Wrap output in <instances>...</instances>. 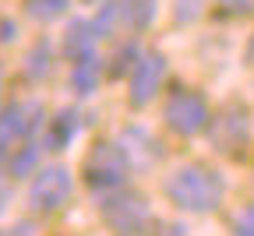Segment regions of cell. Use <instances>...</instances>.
<instances>
[{
	"label": "cell",
	"instance_id": "cell-6",
	"mask_svg": "<svg viewBox=\"0 0 254 236\" xmlns=\"http://www.w3.org/2000/svg\"><path fill=\"white\" fill-rule=\"evenodd\" d=\"M46 120V110L36 99H21V103H11L4 113H0V145L7 152L21 141H28Z\"/></svg>",
	"mask_w": 254,
	"mask_h": 236
},
{
	"label": "cell",
	"instance_id": "cell-19",
	"mask_svg": "<svg viewBox=\"0 0 254 236\" xmlns=\"http://www.w3.org/2000/svg\"><path fill=\"white\" fill-rule=\"evenodd\" d=\"M0 236H32V229H28V226H14V229H7V233H0Z\"/></svg>",
	"mask_w": 254,
	"mask_h": 236
},
{
	"label": "cell",
	"instance_id": "cell-11",
	"mask_svg": "<svg viewBox=\"0 0 254 236\" xmlns=\"http://www.w3.org/2000/svg\"><path fill=\"white\" fill-rule=\"evenodd\" d=\"M78 130H81V113H78V110H60V113L50 120L46 145H50L53 152H60V148H67V145L74 141Z\"/></svg>",
	"mask_w": 254,
	"mask_h": 236
},
{
	"label": "cell",
	"instance_id": "cell-9",
	"mask_svg": "<svg viewBox=\"0 0 254 236\" xmlns=\"http://www.w3.org/2000/svg\"><path fill=\"white\" fill-rule=\"evenodd\" d=\"M155 11H159V0H117L120 25L131 32H145L155 21Z\"/></svg>",
	"mask_w": 254,
	"mask_h": 236
},
{
	"label": "cell",
	"instance_id": "cell-13",
	"mask_svg": "<svg viewBox=\"0 0 254 236\" xmlns=\"http://www.w3.org/2000/svg\"><path fill=\"white\" fill-rule=\"evenodd\" d=\"M36 159H39V148L32 141H21L18 148H11L7 155V173L11 177H28L32 170H36Z\"/></svg>",
	"mask_w": 254,
	"mask_h": 236
},
{
	"label": "cell",
	"instance_id": "cell-22",
	"mask_svg": "<svg viewBox=\"0 0 254 236\" xmlns=\"http://www.w3.org/2000/svg\"><path fill=\"white\" fill-rule=\"evenodd\" d=\"M81 4H99V0H81Z\"/></svg>",
	"mask_w": 254,
	"mask_h": 236
},
{
	"label": "cell",
	"instance_id": "cell-5",
	"mask_svg": "<svg viewBox=\"0 0 254 236\" xmlns=\"http://www.w3.org/2000/svg\"><path fill=\"white\" fill-rule=\"evenodd\" d=\"M71 190H74L71 170H64V166H46V170L36 173V180L28 187V205L36 212H43V215H50V212L67 205Z\"/></svg>",
	"mask_w": 254,
	"mask_h": 236
},
{
	"label": "cell",
	"instance_id": "cell-8",
	"mask_svg": "<svg viewBox=\"0 0 254 236\" xmlns=\"http://www.w3.org/2000/svg\"><path fill=\"white\" fill-rule=\"evenodd\" d=\"M251 141V117L240 106L222 110L219 120H212V145L226 155H240V148H247Z\"/></svg>",
	"mask_w": 254,
	"mask_h": 236
},
{
	"label": "cell",
	"instance_id": "cell-20",
	"mask_svg": "<svg viewBox=\"0 0 254 236\" xmlns=\"http://www.w3.org/2000/svg\"><path fill=\"white\" fill-rule=\"evenodd\" d=\"M7 197H11V190H7L4 183H0V212H4V208H7Z\"/></svg>",
	"mask_w": 254,
	"mask_h": 236
},
{
	"label": "cell",
	"instance_id": "cell-21",
	"mask_svg": "<svg viewBox=\"0 0 254 236\" xmlns=\"http://www.w3.org/2000/svg\"><path fill=\"white\" fill-rule=\"evenodd\" d=\"M244 57H247V63L254 67V36H251V43H247V53H244Z\"/></svg>",
	"mask_w": 254,
	"mask_h": 236
},
{
	"label": "cell",
	"instance_id": "cell-17",
	"mask_svg": "<svg viewBox=\"0 0 254 236\" xmlns=\"http://www.w3.org/2000/svg\"><path fill=\"white\" fill-rule=\"evenodd\" d=\"M233 233L237 236H254V205H247L233 215Z\"/></svg>",
	"mask_w": 254,
	"mask_h": 236
},
{
	"label": "cell",
	"instance_id": "cell-18",
	"mask_svg": "<svg viewBox=\"0 0 254 236\" xmlns=\"http://www.w3.org/2000/svg\"><path fill=\"white\" fill-rule=\"evenodd\" d=\"M219 7H226L230 14H251L254 11V0H219Z\"/></svg>",
	"mask_w": 254,
	"mask_h": 236
},
{
	"label": "cell",
	"instance_id": "cell-16",
	"mask_svg": "<svg viewBox=\"0 0 254 236\" xmlns=\"http://www.w3.org/2000/svg\"><path fill=\"white\" fill-rule=\"evenodd\" d=\"M46 53H50V46H46V43H39V46H36V53H28V78H43V74L50 71Z\"/></svg>",
	"mask_w": 254,
	"mask_h": 236
},
{
	"label": "cell",
	"instance_id": "cell-10",
	"mask_svg": "<svg viewBox=\"0 0 254 236\" xmlns=\"http://www.w3.org/2000/svg\"><path fill=\"white\" fill-rule=\"evenodd\" d=\"M95 39H99V32H95L92 21H71L67 32H64V53L71 60H81V57L95 53Z\"/></svg>",
	"mask_w": 254,
	"mask_h": 236
},
{
	"label": "cell",
	"instance_id": "cell-2",
	"mask_svg": "<svg viewBox=\"0 0 254 236\" xmlns=\"http://www.w3.org/2000/svg\"><path fill=\"white\" fill-rule=\"evenodd\" d=\"M99 215H103V222H106L113 233H120V236H138V233L148 226V201H145L141 194H134V190L113 187V190H106V197L99 201Z\"/></svg>",
	"mask_w": 254,
	"mask_h": 236
},
{
	"label": "cell",
	"instance_id": "cell-14",
	"mask_svg": "<svg viewBox=\"0 0 254 236\" xmlns=\"http://www.w3.org/2000/svg\"><path fill=\"white\" fill-rule=\"evenodd\" d=\"M67 4L71 0H25V11L36 21H53V18H60L67 11Z\"/></svg>",
	"mask_w": 254,
	"mask_h": 236
},
{
	"label": "cell",
	"instance_id": "cell-12",
	"mask_svg": "<svg viewBox=\"0 0 254 236\" xmlns=\"http://www.w3.org/2000/svg\"><path fill=\"white\" fill-rule=\"evenodd\" d=\"M99 78H103V67H99V57H95V53H88V57L74 60V71H71V88H74L78 95L95 92Z\"/></svg>",
	"mask_w": 254,
	"mask_h": 236
},
{
	"label": "cell",
	"instance_id": "cell-15",
	"mask_svg": "<svg viewBox=\"0 0 254 236\" xmlns=\"http://www.w3.org/2000/svg\"><path fill=\"white\" fill-rule=\"evenodd\" d=\"M205 14V0H173V18L177 25H190Z\"/></svg>",
	"mask_w": 254,
	"mask_h": 236
},
{
	"label": "cell",
	"instance_id": "cell-4",
	"mask_svg": "<svg viewBox=\"0 0 254 236\" xmlns=\"http://www.w3.org/2000/svg\"><path fill=\"white\" fill-rule=\"evenodd\" d=\"M163 117H166V127L173 134H180V138L201 134L208 127V106H205V99L198 92H190V88H180L166 99Z\"/></svg>",
	"mask_w": 254,
	"mask_h": 236
},
{
	"label": "cell",
	"instance_id": "cell-7",
	"mask_svg": "<svg viewBox=\"0 0 254 236\" xmlns=\"http://www.w3.org/2000/svg\"><path fill=\"white\" fill-rule=\"evenodd\" d=\"M163 78H166V57L163 53H138L134 57V67H131V103L134 106H148L155 92L163 88Z\"/></svg>",
	"mask_w": 254,
	"mask_h": 236
},
{
	"label": "cell",
	"instance_id": "cell-1",
	"mask_svg": "<svg viewBox=\"0 0 254 236\" xmlns=\"http://www.w3.org/2000/svg\"><path fill=\"white\" fill-rule=\"evenodd\" d=\"M166 197L173 201V205L180 212H212L222 205V194H226V187H222V177L215 170H208V166L201 162H187V166H177V170L166 177Z\"/></svg>",
	"mask_w": 254,
	"mask_h": 236
},
{
	"label": "cell",
	"instance_id": "cell-3",
	"mask_svg": "<svg viewBox=\"0 0 254 236\" xmlns=\"http://www.w3.org/2000/svg\"><path fill=\"white\" fill-rule=\"evenodd\" d=\"M127 170H131V159H127L124 145H95L88 155H85V166H81V173H85V183L95 187V190H113L127 180Z\"/></svg>",
	"mask_w": 254,
	"mask_h": 236
}]
</instances>
